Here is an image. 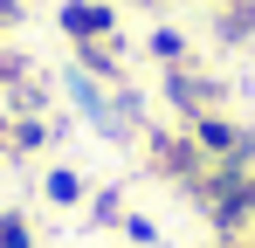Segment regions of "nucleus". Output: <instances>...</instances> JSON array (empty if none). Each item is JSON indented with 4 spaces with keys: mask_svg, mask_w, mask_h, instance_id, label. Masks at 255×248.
<instances>
[{
    "mask_svg": "<svg viewBox=\"0 0 255 248\" xmlns=\"http://www.w3.org/2000/svg\"><path fill=\"white\" fill-rule=\"evenodd\" d=\"M62 28H69V35H83V41H97V35H111V14H104V7H90V0H76V7H62Z\"/></svg>",
    "mask_w": 255,
    "mask_h": 248,
    "instance_id": "obj_1",
    "label": "nucleus"
},
{
    "mask_svg": "<svg viewBox=\"0 0 255 248\" xmlns=\"http://www.w3.org/2000/svg\"><path fill=\"white\" fill-rule=\"evenodd\" d=\"M152 55H159L166 69H179V62H186V41L172 35V28H159V35H152Z\"/></svg>",
    "mask_w": 255,
    "mask_h": 248,
    "instance_id": "obj_2",
    "label": "nucleus"
},
{
    "mask_svg": "<svg viewBox=\"0 0 255 248\" xmlns=\"http://www.w3.org/2000/svg\"><path fill=\"white\" fill-rule=\"evenodd\" d=\"M48 200L76 207V200H83V179H76V172H48Z\"/></svg>",
    "mask_w": 255,
    "mask_h": 248,
    "instance_id": "obj_3",
    "label": "nucleus"
},
{
    "mask_svg": "<svg viewBox=\"0 0 255 248\" xmlns=\"http://www.w3.org/2000/svg\"><path fill=\"white\" fill-rule=\"evenodd\" d=\"M0 248H28V228L21 221H0Z\"/></svg>",
    "mask_w": 255,
    "mask_h": 248,
    "instance_id": "obj_4",
    "label": "nucleus"
}]
</instances>
